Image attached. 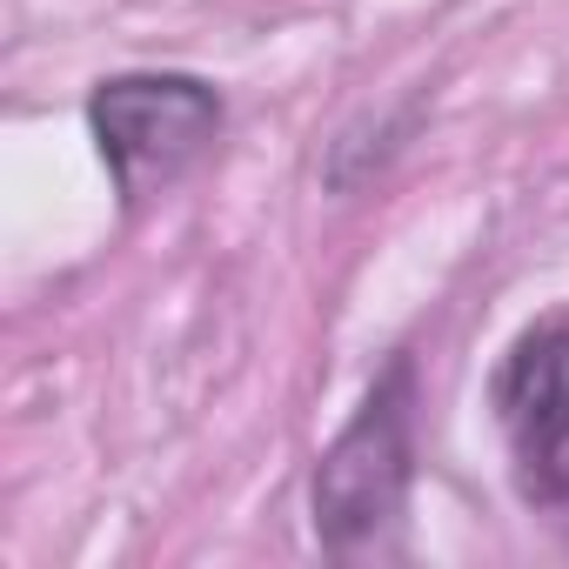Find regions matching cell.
<instances>
[{
	"mask_svg": "<svg viewBox=\"0 0 569 569\" xmlns=\"http://www.w3.org/2000/svg\"><path fill=\"white\" fill-rule=\"evenodd\" d=\"M409 482H416V356L396 349L369 382V396L356 402V416L342 422V436L316 462L309 482L316 542L336 562L382 556L402 529Z\"/></svg>",
	"mask_w": 569,
	"mask_h": 569,
	"instance_id": "1",
	"label": "cell"
},
{
	"mask_svg": "<svg viewBox=\"0 0 569 569\" xmlns=\"http://www.w3.org/2000/svg\"><path fill=\"white\" fill-rule=\"evenodd\" d=\"M221 88L201 74H108L88 94V128L128 214L201 168L221 141Z\"/></svg>",
	"mask_w": 569,
	"mask_h": 569,
	"instance_id": "2",
	"label": "cell"
},
{
	"mask_svg": "<svg viewBox=\"0 0 569 569\" xmlns=\"http://www.w3.org/2000/svg\"><path fill=\"white\" fill-rule=\"evenodd\" d=\"M489 409L509 442L516 482L556 522L569 516V322L516 336L489 376Z\"/></svg>",
	"mask_w": 569,
	"mask_h": 569,
	"instance_id": "3",
	"label": "cell"
},
{
	"mask_svg": "<svg viewBox=\"0 0 569 569\" xmlns=\"http://www.w3.org/2000/svg\"><path fill=\"white\" fill-rule=\"evenodd\" d=\"M562 529H569V516H562Z\"/></svg>",
	"mask_w": 569,
	"mask_h": 569,
	"instance_id": "4",
	"label": "cell"
}]
</instances>
